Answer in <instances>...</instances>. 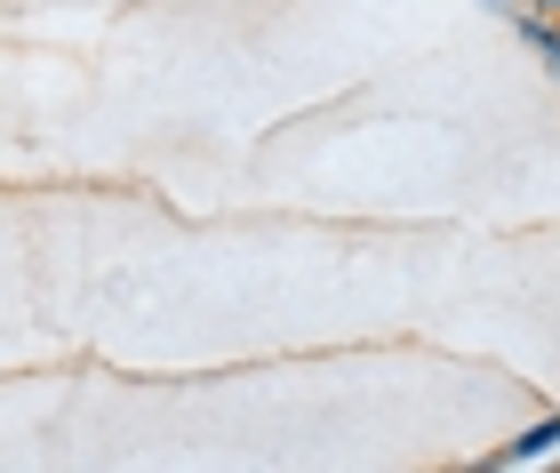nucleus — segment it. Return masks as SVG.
<instances>
[{
    "label": "nucleus",
    "instance_id": "obj_1",
    "mask_svg": "<svg viewBox=\"0 0 560 473\" xmlns=\"http://www.w3.org/2000/svg\"><path fill=\"white\" fill-rule=\"evenodd\" d=\"M552 441H560V417H545V426H528V434L513 441V458H545Z\"/></svg>",
    "mask_w": 560,
    "mask_h": 473
},
{
    "label": "nucleus",
    "instance_id": "obj_2",
    "mask_svg": "<svg viewBox=\"0 0 560 473\" xmlns=\"http://www.w3.org/2000/svg\"><path fill=\"white\" fill-rule=\"evenodd\" d=\"M537 9H560V0H537Z\"/></svg>",
    "mask_w": 560,
    "mask_h": 473
},
{
    "label": "nucleus",
    "instance_id": "obj_3",
    "mask_svg": "<svg viewBox=\"0 0 560 473\" xmlns=\"http://www.w3.org/2000/svg\"><path fill=\"white\" fill-rule=\"evenodd\" d=\"M552 72H560V48H552Z\"/></svg>",
    "mask_w": 560,
    "mask_h": 473
}]
</instances>
